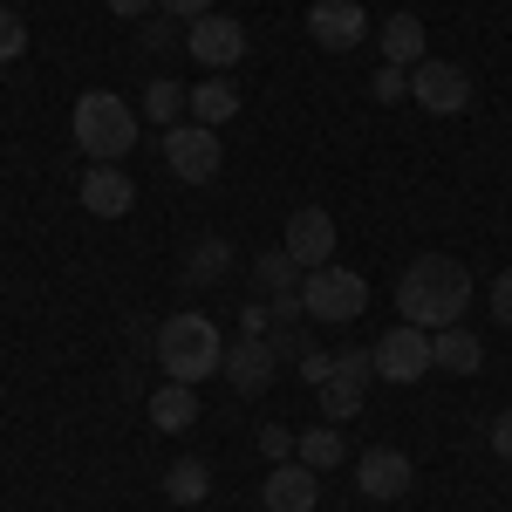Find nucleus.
I'll use <instances>...</instances> for the list:
<instances>
[{"label":"nucleus","mask_w":512,"mask_h":512,"mask_svg":"<svg viewBox=\"0 0 512 512\" xmlns=\"http://www.w3.org/2000/svg\"><path fill=\"white\" fill-rule=\"evenodd\" d=\"M294 458H301L308 472H335V465H342V431H335V424H315V431L294 444Z\"/></svg>","instance_id":"23"},{"label":"nucleus","mask_w":512,"mask_h":512,"mask_svg":"<svg viewBox=\"0 0 512 512\" xmlns=\"http://www.w3.org/2000/svg\"><path fill=\"white\" fill-rule=\"evenodd\" d=\"M226 267H233V246H226L219 233H205L192 253H185V280H192V287H212V280H226Z\"/></svg>","instance_id":"21"},{"label":"nucleus","mask_w":512,"mask_h":512,"mask_svg":"<svg viewBox=\"0 0 512 512\" xmlns=\"http://www.w3.org/2000/svg\"><path fill=\"white\" fill-rule=\"evenodd\" d=\"M472 308V274H465V260H451V253H417L403 274H396V315L410 321V328H451V321Z\"/></svg>","instance_id":"1"},{"label":"nucleus","mask_w":512,"mask_h":512,"mask_svg":"<svg viewBox=\"0 0 512 512\" xmlns=\"http://www.w3.org/2000/svg\"><path fill=\"white\" fill-rule=\"evenodd\" d=\"M7 7H21V0H7Z\"/></svg>","instance_id":"34"},{"label":"nucleus","mask_w":512,"mask_h":512,"mask_svg":"<svg viewBox=\"0 0 512 512\" xmlns=\"http://www.w3.org/2000/svg\"><path fill=\"white\" fill-rule=\"evenodd\" d=\"M369 376H376V355L369 349H349V355H335V376L321 383V417L328 424H349V417H362V390H369Z\"/></svg>","instance_id":"8"},{"label":"nucleus","mask_w":512,"mask_h":512,"mask_svg":"<svg viewBox=\"0 0 512 512\" xmlns=\"http://www.w3.org/2000/svg\"><path fill=\"white\" fill-rule=\"evenodd\" d=\"M478 362H485V342H478L465 321H451V328H437V335H431V369H451V376H478Z\"/></svg>","instance_id":"17"},{"label":"nucleus","mask_w":512,"mask_h":512,"mask_svg":"<svg viewBox=\"0 0 512 512\" xmlns=\"http://www.w3.org/2000/svg\"><path fill=\"white\" fill-rule=\"evenodd\" d=\"M355 485H362V499H403L417 478H410V458L396 444H376V451L355 458Z\"/></svg>","instance_id":"15"},{"label":"nucleus","mask_w":512,"mask_h":512,"mask_svg":"<svg viewBox=\"0 0 512 512\" xmlns=\"http://www.w3.org/2000/svg\"><path fill=\"white\" fill-rule=\"evenodd\" d=\"M158 369L171 383H205L226 369V335L212 315H171L158 328Z\"/></svg>","instance_id":"2"},{"label":"nucleus","mask_w":512,"mask_h":512,"mask_svg":"<svg viewBox=\"0 0 512 512\" xmlns=\"http://www.w3.org/2000/svg\"><path fill=\"white\" fill-rule=\"evenodd\" d=\"M492 451L512 465V410H506V417H492Z\"/></svg>","instance_id":"32"},{"label":"nucleus","mask_w":512,"mask_h":512,"mask_svg":"<svg viewBox=\"0 0 512 512\" xmlns=\"http://www.w3.org/2000/svg\"><path fill=\"white\" fill-rule=\"evenodd\" d=\"M260 499H267L260 512H315L321 506V472H308L301 458H287V465H274V472H267Z\"/></svg>","instance_id":"14"},{"label":"nucleus","mask_w":512,"mask_h":512,"mask_svg":"<svg viewBox=\"0 0 512 512\" xmlns=\"http://www.w3.org/2000/svg\"><path fill=\"white\" fill-rule=\"evenodd\" d=\"M301 267H294V253H287V246H274V253H253V287H260V294H267V315L274 321H287V328H294V315H308V308H301Z\"/></svg>","instance_id":"10"},{"label":"nucleus","mask_w":512,"mask_h":512,"mask_svg":"<svg viewBox=\"0 0 512 512\" xmlns=\"http://www.w3.org/2000/svg\"><path fill=\"white\" fill-rule=\"evenodd\" d=\"M137 144V110L117 89H82L76 96V151H89L96 164H117Z\"/></svg>","instance_id":"3"},{"label":"nucleus","mask_w":512,"mask_h":512,"mask_svg":"<svg viewBox=\"0 0 512 512\" xmlns=\"http://www.w3.org/2000/svg\"><path fill=\"white\" fill-rule=\"evenodd\" d=\"M301 308H308L315 321H335V328H342V321H355L362 308H369V280L349 274V267H335V260H328V267H308Z\"/></svg>","instance_id":"4"},{"label":"nucleus","mask_w":512,"mask_h":512,"mask_svg":"<svg viewBox=\"0 0 512 512\" xmlns=\"http://www.w3.org/2000/svg\"><path fill=\"white\" fill-rule=\"evenodd\" d=\"M274 369H280V355H274L267 335H239L233 349H226V369H219V376H226L239 396H260L267 383H274Z\"/></svg>","instance_id":"13"},{"label":"nucleus","mask_w":512,"mask_h":512,"mask_svg":"<svg viewBox=\"0 0 512 512\" xmlns=\"http://www.w3.org/2000/svg\"><path fill=\"white\" fill-rule=\"evenodd\" d=\"M185 110H192V123L219 130L226 117H239V89H233L226 76H205L198 89H185Z\"/></svg>","instance_id":"18"},{"label":"nucleus","mask_w":512,"mask_h":512,"mask_svg":"<svg viewBox=\"0 0 512 512\" xmlns=\"http://www.w3.org/2000/svg\"><path fill=\"white\" fill-rule=\"evenodd\" d=\"M260 451H267L274 465H287V451H294V437H287V424H267V431H260Z\"/></svg>","instance_id":"29"},{"label":"nucleus","mask_w":512,"mask_h":512,"mask_svg":"<svg viewBox=\"0 0 512 512\" xmlns=\"http://www.w3.org/2000/svg\"><path fill=\"white\" fill-rule=\"evenodd\" d=\"M185 48H192V62H205V69L219 76V69H233L239 55H246V28L226 21V14H205V21L185 28Z\"/></svg>","instance_id":"12"},{"label":"nucleus","mask_w":512,"mask_h":512,"mask_svg":"<svg viewBox=\"0 0 512 512\" xmlns=\"http://www.w3.org/2000/svg\"><path fill=\"white\" fill-rule=\"evenodd\" d=\"M369 96H376V103H403V96H410V69L383 62V69H376V82H369Z\"/></svg>","instance_id":"26"},{"label":"nucleus","mask_w":512,"mask_h":512,"mask_svg":"<svg viewBox=\"0 0 512 512\" xmlns=\"http://www.w3.org/2000/svg\"><path fill=\"white\" fill-rule=\"evenodd\" d=\"M82 205H89L96 219H123V212L137 205L130 171H117V164H89V171H82Z\"/></svg>","instance_id":"16"},{"label":"nucleus","mask_w":512,"mask_h":512,"mask_svg":"<svg viewBox=\"0 0 512 512\" xmlns=\"http://www.w3.org/2000/svg\"><path fill=\"white\" fill-rule=\"evenodd\" d=\"M205 492H212V472H205L198 458H178V465L164 472V499H171V506H198Z\"/></svg>","instance_id":"22"},{"label":"nucleus","mask_w":512,"mask_h":512,"mask_svg":"<svg viewBox=\"0 0 512 512\" xmlns=\"http://www.w3.org/2000/svg\"><path fill=\"white\" fill-rule=\"evenodd\" d=\"M164 164H171L178 185H212L219 164H226L219 130H205V123H171V130H164Z\"/></svg>","instance_id":"5"},{"label":"nucleus","mask_w":512,"mask_h":512,"mask_svg":"<svg viewBox=\"0 0 512 512\" xmlns=\"http://www.w3.org/2000/svg\"><path fill=\"white\" fill-rule=\"evenodd\" d=\"M144 48H151V55L178 48V21H171V14H164V21H151V28H144Z\"/></svg>","instance_id":"28"},{"label":"nucleus","mask_w":512,"mask_h":512,"mask_svg":"<svg viewBox=\"0 0 512 512\" xmlns=\"http://www.w3.org/2000/svg\"><path fill=\"white\" fill-rule=\"evenodd\" d=\"M294 362H301L294 376H301V383H315V390H321V383H328V376H335V355H321V349H301V355H294Z\"/></svg>","instance_id":"27"},{"label":"nucleus","mask_w":512,"mask_h":512,"mask_svg":"<svg viewBox=\"0 0 512 512\" xmlns=\"http://www.w3.org/2000/svg\"><path fill=\"white\" fill-rule=\"evenodd\" d=\"M376 376L383 383H417V376H431V328H410V321H396L390 335H376Z\"/></svg>","instance_id":"7"},{"label":"nucleus","mask_w":512,"mask_h":512,"mask_svg":"<svg viewBox=\"0 0 512 512\" xmlns=\"http://www.w3.org/2000/svg\"><path fill=\"white\" fill-rule=\"evenodd\" d=\"M280 246L294 253V267H328L335 260V219H328V205H294Z\"/></svg>","instance_id":"11"},{"label":"nucleus","mask_w":512,"mask_h":512,"mask_svg":"<svg viewBox=\"0 0 512 512\" xmlns=\"http://www.w3.org/2000/svg\"><path fill=\"white\" fill-rule=\"evenodd\" d=\"M144 7H158V0H110V14H123V21H137Z\"/></svg>","instance_id":"33"},{"label":"nucleus","mask_w":512,"mask_h":512,"mask_svg":"<svg viewBox=\"0 0 512 512\" xmlns=\"http://www.w3.org/2000/svg\"><path fill=\"white\" fill-rule=\"evenodd\" d=\"M28 55V21L14 7H0V62H21Z\"/></svg>","instance_id":"25"},{"label":"nucleus","mask_w":512,"mask_h":512,"mask_svg":"<svg viewBox=\"0 0 512 512\" xmlns=\"http://www.w3.org/2000/svg\"><path fill=\"white\" fill-rule=\"evenodd\" d=\"M492 315H499V321L512 328V267H506L499 280H492Z\"/></svg>","instance_id":"31"},{"label":"nucleus","mask_w":512,"mask_h":512,"mask_svg":"<svg viewBox=\"0 0 512 512\" xmlns=\"http://www.w3.org/2000/svg\"><path fill=\"white\" fill-rule=\"evenodd\" d=\"M158 7H164V14H171V21H185V28L212 14V0H158Z\"/></svg>","instance_id":"30"},{"label":"nucleus","mask_w":512,"mask_h":512,"mask_svg":"<svg viewBox=\"0 0 512 512\" xmlns=\"http://www.w3.org/2000/svg\"><path fill=\"white\" fill-rule=\"evenodd\" d=\"M410 103L417 110H431V117H465L472 110V76L458 69V62H417L410 69Z\"/></svg>","instance_id":"6"},{"label":"nucleus","mask_w":512,"mask_h":512,"mask_svg":"<svg viewBox=\"0 0 512 512\" xmlns=\"http://www.w3.org/2000/svg\"><path fill=\"white\" fill-rule=\"evenodd\" d=\"M151 424L158 431H192L198 424V383H164L151 396Z\"/></svg>","instance_id":"19"},{"label":"nucleus","mask_w":512,"mask_h":512,"mask_svg":"<svg viewBox=\"0 0 512 512\" xmlns=\"http://www.w3.org/2000/svg\"><path fill=\"white\" fill-rule=\"evenodd\" d=\"M308 41L328 48V55H355V48L369 41L362 0H315V7H308Z\"/></svg>","instance_id":"9"},{"label":"nucleus","mask_w":512,"mask_h":512,"mask_svg":"<svg viewBox=\"0 0 512 512\" xmlns=\"http://www.w3.org/2000/svg\"><path fill=\"white\" fill-rule=\"evenodd\" d=\"M383 62H396V69H417L424 62V21L417 14H390L383 21Z\"/></svg>","instance_id":"20"},{"label":"nucleus","mask_w":512,"mask_h":512,"mask_svg":"<svg viewBox=\"0 0 512 512\" xmlns=\"http://www.w3.org/2000/svg\"><path fill=\"white\" fill-rule=\"evenodd\" d=\"M144 117L164 123V130H171V123H185V89H178L171 76H158L151 89H144Z\"/></svg>","instance_id":"24"}]
</instances>
